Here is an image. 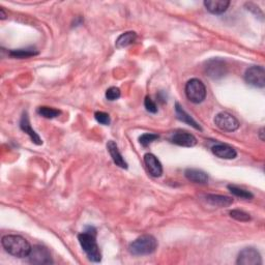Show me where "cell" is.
<instances>
[{
  "instance_id": "6da1fadb",
  "label": "cell",
  "mask_w": 265,
  "mask_h": 265,
  "mask_svg": "<svg viewBox=\"0 0 265 265\" xmlns=\"http://www.w3.org/2000/svg\"><path fill=\"white\" fill-rule=\"evenodd\" d=\"M79 243L88 257L93 262H99L102 260V254L99 246L96 243V230L94 227H86L84 232L78 235Z\"/></svg>"
},
{
  "instance_id": "7a4b0ae2",
  "label": "cell",
  "mask_w": 265,
  "mask_h": 265,
  "mask_svg": "<svg viewBox=\"0 0 265 265\" xmlns=\"http://www.w3.org/2000/svg\"><path fill=\"white\" fill-rule=\"evenodd\" d=\"M1 243L4 250L10 255L17 257V258L28 257L32 247L28 240L21 235H5L2 237Z\"/></svg>"
},
{
  "instance_id": "3957f363",
  "label": "cell",
  "mask_w": 265,
  "mask_h": 265,
  "mask_svg": "<svg viewBox=\"0 0 265 265\" xmlns=\"http://www.w3.org/2000/svg\"><path fill=\"white\" fill-rule=\"evenodd\" d=\"M157 247V240L154 236L144 234L138 237L129 246V251L134 256H145L152 254Z\"/></svg>"
},
{
  "instance_id": "277c9868",
  "label": "cell",
  "mask_w": 265,
  "mask_h": 265,
  "mask_svg": "<svg viewBox=\"0 0 265 265\" xmlns=\"http://www.w3.org/2000/svg\"><path fill=\"white\" fill-rule=\"evenodd\" d=\"M185 91L187 97L194 104L202 103L206 97V87L204 83L197 78L188 81Z\"/></svg>"
},
{
  "instance_id": "5b68a950",
  "label": "cell",
  "mask_w": 265,
  "mask_h": 265,
  "mask_svg": "<svg viewBox=\"0 0 265 265\" xmlns=\"http://www.w3.org/2000/svg\"><path fill=\"white\" fill-rule=\"evenodd\" d=\"M245 80L248 85L263 88L265 86V70L263 66L254 65L248 68L245 74Z\"/></svg>"
},
{
  "instance_id": "8992f818",
  "label": "cell",
  "mask_w": 265,
  "mask_h": 265,
  "mask_svg": "<svg viewBox=\"0 0 265 265\" xmlns=\"http://www.w3.org/2000/svg\"><path fill=\"white\" fill-rule=\"evenodd\" d=\"M27 258L31 264L45 265L53 263L51 253H50V251L46 246H32Z\"/></svg>"
},
{
  "instance_id": "52a82bcc",
  "label": "cell",
  "mask_w": 265,
  "mask_h": 265,
  "mask_svg": "<svg viewBox=\"0 0 265 265\" xmlns=\"http://www.w3.org/2000/svg\"><path fill=\"white\" fill-rule=\"evenodd\" d=\"M205 72L209 78L219 80L227 74V64L220 58H212V59L206 62Z\"/></svg>"
},
{
  "instance_id": "ba28073f",
  "label": "cell",
  "mask_w": 265,
  "mask_h": 265,
  "mask_svg": "<svg viewBox=\"0 0 265 265\" xmlns=\"http://www.w3.org/2000/svg\"><path fill=\"white\" fill-rule=\"evenodd\" d=\"M214 124L220 130L225 132H234L239 128V121L228 112H221L215 115Z\"/></svg>"
},
{
  "instance_id": "9c48e42d",
  "label": "cell",
  "mask_w": 265,
  "mask_h": 265,
  "mask_svg": "<svg viewBox=\"0 0 265 265\" xmlns=\"http://www.w3.org/2000/svg\"><path fill=\"white\" fill-rule=\"evenodd\" d=\"M236 263L238 265H261L260 253L254 247H246L238 254Z\"/></svg>"
},
{
  "instance_id": "30bf717a",
  "label": "cell",
  "mask_w": 265,
  "mask_h": 265,
  "mask_svg": "<svg viewBox=\"0 0 265 265\" xmlns=\"http://www.w3.org/2000/svg\"><path fill=\"white\" fill-rule=\"evenodd\" d=\"M170 141L172 143L182 147H193L197 144L196 137L186 131L174 132L170 138Z\"/></svg>"
},
{
  "instance_id": "8fae6325",
  "label": "cell",
  "mask_w": 265,
  "mask_h": 265,
  "mask_svg": "<svg viewBox=\"0 0 265 265\" xmlns=\"http://www.w3.org/2000/svg\"><path fill=\"white\" fill-rule=\"evenodd\" d=\"M144 163L146 168L153 177H160L163 174V166L157 157L152 153H146L144 155Z\"/></svg>"
},
{
  "instance_id": "7c38bea8",
  "label": "cell",
  "mask_w": 265,
  "mask_h": 265,
  "mask_svg": "<svg viewBox=\"0 0 265 265\" xmlns=\"http://www.w3.org/2000/svg\"><path fill=\"white\" fill-rule=\"evenodd\" d=\"M212 153L223 160H233L237 156V151L227 144H217L211 148Z\"/></svg>"
},
{
  "instance_id": "4fadbf2b",
  "label": "cell",
  "mask_w": 265,
  "mask_h": 265,
  "mask_svg": "<svg viewBox=\"0 0 265 265\" xmlns=\"http://www.w3.org/2000/svg\"><path fill=\"white\" fill-rule=\"evenodd\" d=\"M20 128L24 132H26V134L30 137L33 143L37 144V145L43 144V141H41L40 137L38 135V132L31 128V124H30L27 113H24L22 115L21 120H20Z\"/></svg>"
},
{
  "instance_id": "5bb4252c",
  "label": "cell",
  "mask_w": 265,
  "mask_h": 265,
  "mask_svg": "<svg viewBox=\"0 0 265 265\" xmlns=\"http://www.w3.org/2000/svg\"><path fill=\"white\" fill-rule=\"evenodd\" d=\"M107 149H108V151H109L112 160L116 166H118V167H120L122 169H128V163L124 161L122 154L119 151L117 144H116L114 141L110 140L109 142L107 143Z\"/></svg>"
},
{
  "instance_id": "9a60e30c",
  "label": "cell",
  "mask_w": 265,
  "mask_h": 265,
  "mask_svg": "<svg viewBox=\"0 0 265 265\" xmlns=\"http://www.w3.org/2000/svg\"><path fill=\"white\" fill-rule=\"evenodd\" d=\"M230 5L228 0H206L204 1V6L206 10L214 15H221L225 13Z\"/></svg>"
},
{
  "instance_id": "2e32d148",
  "label": "cell",
  "mask_w": 265,
  "mask_h": 265,
  "mask_svg": "<svg viewBox=\"0 0 265 265\" xmlns=\"http://www.w3.org/2000/svg\"><path fill=\"white\" fill-rule=\"evenodd\" d=\"M175 113H176V117L177 119H179L180 121L185 122L187 124H189V126L193 127L194 129L198 130V131H202V128L200 127V124H199L192 116H190L185 109L184 107L180 106L179 103H176L175 105Z\"/></svg>"
},
{
  "instance_id": "e0dca14e",
  "label": "cell",
  "mask_w": 265,
  "mask_h": 265,
  "mask_svg": "<svg viewBox=\"0 0 265 265\" xmlns=\"http://www.w3.org/2000/svg\"><path fill=\"white\" fill-rule=\"evenodd\" d=\"M207 203H209L212 206H218V207H228L233 203V199L228 196H223V195H214L209 194L205 197Z\"/></svg>"
},
{
  "instance_id": "ac0fdd59",
  "label": "cell",
  "mask_w": 265,
  "mask_h": 265,
  "mask_svg": "<svg viewBox=\"0 0 265 265\" xmlns=\"http://www.w3.org/2000/svg\"><path fill=\"white\" fill-rule=\"evenodd\" d=\"M185 176L187 177V179L195 182V184L204 185L208 181V176H207V174L204 171L199 170V169H190V168L187 169L185 171Z\"/></svg>"
},
{
  "instance_id": "d6986e66",
  "label": "cell",
  "mask_w": 265,
  "mask_h": 265,
  "mask_svg": "<svg viewBox=\"0 0 265 265\" xmlns=\"http://www.w3.org/2000/svg\"><path fill=\"white\" fill-rule=\"evenodd\" d=\"M137 39V33L135 31H127L122 33L118 37V38L116 39V48L122 49L129 47L130 45L134 44Z\"/></svg>"
},
{
  "instance_id": "ffe728a7",
  "label": "cell",
  "mask_w": 265,
  "mask_h": 265,
  "mask_svg": "<svg viewBox=\"0 0 265 265\" xmlns=\"http://www.w3.org/2000/svg\"><path fill=\"white\" fill-rule=\"evenodd\" d=\"M38 113L43 116V117L45 118H48V119H53V118H56L58 117V116L60 115V111L57 110V109H54V108H51V107H46V106H43V107H39L38 109Z\"/></svg>"
},
{
  "instance_id": "44dd1931",
  "label": "cell",
  "mask_w": 265,
  "mask_h": 265,
  "mask_svg": "<svg viewBox=\"0 0 265 265\" xmlns=\"http://www.w3.org/2000/svg\"><path fill=\"white\" fill-rule=\"evenodd\" d=\"M228 189L234 196L239 197L242 199H246V200H251V199H253V197H254L251 192H248V190L244 189H240V188H238L236 186H231L230 185V186H228Z\"/></svg>"
},
{
  "instance_id": "7402d4cb",
  "label": "cell",
  "mask_w": 265,
  "mask_h": 265,
  "mask_svg": "<svg viewBox=\"0 0 265 265\" xmlns=\"http://www.w3.org/2000/svg\"><path fill=\"white\" fill-rule=\"evenodd\" d=\"M38 51L36 49L30 48V49H18V50H12L10 52V55L15 58H26L33 55H37Z\"/></svg>"
},
{
  "instance_id": "603a6c76",
  "label": "cell",
  "mask_w": 265,
  "mask_h": 265,
  "mask_svg": "<svg viewBox=\"0 0 265 265\" xmlns=\"http://www.w3.org/2000/svg\"><path fill=\"white\" fill-rule=\"evenodd\" d=\"M230 217L233 218L236 221H239V222H248L251 220L250 214L243 211V210H239V209L231 210L230 211Z\"/></svg>"
},
{
  "instance_id": "cb8c5ba5",
  "label": "cell",
  "mask_w": 265,
  "mask_h": 265,
  "mask_svg": "<svg viewBox=\"0 0 265 265\" xmlns=\"http://www.w3.org/2000/svg\"><path fill=\"white\" fill-rule=\"evenodd\" d=\"M156 139H159V135L149 134V132H147V134H143L142 136L139 137V142L142 146L147 147L149 144H151L153 141H155Z\"/></svg>"
},
{
  "instance_id": "d4e9b609",
  "label": "cell",
  "mask_w": 265,
  "mask_h": 265,
  "mask_svg": "<svg viewBox=\"0 0 265 265\" xmlns=\"http://www.w3.org/2000/svg\"><path fill=\"white\" fill-rule=\"evenodd\" d=\"M120 89L118 87H115V86H112L110 88H108L107 91H106V98L108 99V101H116V99H118L120 97Z\"/></svg>"
},
{
  "instance_id": "484cf974",
  "label": "cell",
  "mask_w": 265,
  "mask_h": 265,
  "mask_svg": "<svg viewBox=\"0 0 265 265\" xmlns=\"http://www.w3.org/2000/svg\"><path fill=\"white\" fill-rule=\"evenodd\" d=\"M95 118L98 123L103 124V126H109L110 122H111V118H110L109 114L106 113V112H102V111L95 112Z\"/></svg>"
},
{
  "instance_id": "4316f807",
  "label": "cell",
  "mask_w": 265,
  "mask_h": 265,
  "mask_svg": "<svg viewBox=\"0 0 265 265\" xmlns=\"http://www.w3.org/2000/svg\"><path fill=\"white\" fill-rule=\"evenodd\" d=\"M144 106H145L146 110H147L149 113H156V112H157V106H156V104L152 101L151 96H146V97H145Z\"/></svg>"
},
{
  "instance_id": "83f0119b",
  "label": "cell",
  "mask_w": 265,
  "mask_h": 265,
  "mask_svg": "<svg viewBox=\"0 0 265 265\" xmlns=\"http://www.w3.org/2000/svg\"><path fill=\"white\" fill-rule=\"evenodd\" d=\"M0 17H1V19H2V20L6 18V14H5L4 10H3V7L0 8Z\"/></svg>"
},
{
  "instance_id": "f1b7e54d",
  "label": "cell",
  "mask_w": 265,
  "mask_h": 265,
  "mask_svg": "<svg viewBox=\"0 0 265 265\" xmlns=\"http://www.w3.org/2000/svg\"><path fill=\"white\" fill-rule=\"evenodd\" d=\"M264 129L262 128V129H260V131H259V136H260V139H261V141H264Z\"/></svg>"
}]
</instances>
